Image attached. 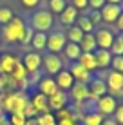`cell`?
I'll use <instances>...</instances> for the list:
<instances>
[{
    "label": "cell",
    "instance_id": "cell-1",
    "mask_svg": "<svg viewBox=\"0 0 123 125\" xmlns=\"http://www.w3.org/2000/svg\"><path fill=\"white\" fill-rule=\"evenodd\" d=\"M27 103H29V96L25 91L0 93V109L6 113V116L15 113H24Z\"/></svg>",
    "mask_w": 123,
    "mask_h": 125
},
{
    "label": "cell",
    "instance_id": "cell-2",
    "mask_svg": "<svg viewBox=\"0 0 123 125\" xmlns=\"http://www.w3.org/2000/svg\"><path fill=\"white\" fill-rule=\"evenodd\" d=\"M24 18H20V16H13L11 22L4 24V29L0 31V34L4 36V40L7 42V44H16V42L20 40V34H22L24 27H25Z\"/></svg>",
    "mask_w": 123,
    "mask_h": 125
},
{
    "label": "cell",
    "instance_id": "cell-3",
    "mask_svg": "<svg viewBox=\"0 0 123 125\" xmlns=\"http://www.w3.org/2000/svg\"><path fill=\"white\" fill-rule=\"evenodd\" d=\"M53 22H54L53 15H51L49 11L40 9V11H36V13H33V15H31L27 25H31L36 33H47L49 29L53 27Z\"/></svg>",
    "mask_w": 123,
    "mask_h": 125
},
{
    "label": "cell",
    "instance_id": "cell-4",
    "mask_svg": "<svg viewBox=\"0 0 123 125\" xmlns=\"http://www.w3.org/2000/svg\"><path fill=\"white\" fill-rule=\"evenodd\" d=\"M67 44V36L65 33L62 31H53L47 34V45H45V49L49 51L51 54H58L63 51V47Z\"/></svg>",
    "mask_w": 123,
    "mask_h": 125
},
{
    "label": "cell",
    "instance_id": "cell-5",
    "mask_svg": "<svg viewBox=\"0 0 123 125\" xmlns=\"http://www.w3.org/2000/svg\"><path fill=\"white\" fill-rule=\"evenodd\" d=\"M42 65H44L45 73H47L49 76H56L58 73L63 69V60L58 56V54L47 53L45 56H42Z\"/></svg>",
    "mask_w": 123,
    "mask_h": 125
},
{
    "label": "cell",
    "instance_id": "cell-6",
    "mask_svg": "<svg viewBox=\"0 0 123 125\" xmlns=\"http://www.w3.org/2000/svg\"><path fill=\"white\" fill-rule=\"evenodd\" d=\"M87 87H89V100L87 102H94L96 103L98 98L109 94L107 93V83H105V80H101V78H92L89 82Z\"/></svg>",
    "mask_w": 123,
    "mask_h": 125
},
{
    "label": "cell",
    "instance_id": "cell-7",
    "mask_svg": "<svg viewBox=\"0 0 123 125\" xmlns=\"http://www.w3.org/2000/svg\"><path fill=\"white\" fill-rule=\"evenodd\" d=\"M116 107H118L116 98L111 96V94H105V96H101V98L96 100V113H100L101 116H111V114H114Z\"/></svg>",
    "mask_w": 123,
    "mask_h": 125
},
{
    "label": "cell",
    "instance_id": "cell-8",
    "mask_svg": "<svg viewBox=\"0 0 123 125\" xmlns=\"http://www.w3.org/2000/svg\"><path fill=\"white\" fill-rule=\"evenodd\" d=\"M105 83H107V93H111V96L116 98L120 94V91L123 89V74L121 73H116V71H111L107 74Z\"/></svg>",
    "mask_w": 123,
    "mask_h": 125
},
{
    "label": "cell",
    "instance_id": "cell-9",
    "mask_svg": "<svg viewBox=\"0 0 123 125\" xmlns=\"http://www.w3.org/2000/svg\"><path fill=\"white\" fill-rule=\"evenodd\" d=\"M22 65L25 67V71L31 74V73H36L40 71V65H42V54L36 53V51H29V53L24 54V58L20 60Z\"/></svg>",
    "mask_w": 123,
    "mask_h": 125
},
{
    "label": "cell",
    "instance_id": "cell-10",
    "mask_svg": "<svg viewBox=\"0 0 123 125\" xmlns=\"http://www.w3.org/2000/svg\"><path fill=\"white\" fill-rule=\"evenodd\" d=\"M29 103L33 105V109L36 111V114H45V113H51L49 109V98L45 94L35 91L33 96H29Z\"/></svg>",
    "mask_w": 123,
    "mask_h": 125
},
{
    "label": "cell",
    "instance_id": "cell-11",
    "mask_svg": "<svg viewBox=\"0 0 123 125\" xmlns=\"http://www.w3.org/2000/svg\"><path fill=\"white\" fill-rule=\"evenodd\" d=\"M69 73L71 76L74 78V82H78V83H85L89 85V82L92 80V73H89L85 67H82L78 62H73L69 65Z\"/></svg>",
    "mask_w": 123,
    "mask_h": 125
},
{
    "label": "cell",
    "instance_id": "cell-12",
    "mask_svg": "<svg viewBox=\"0 0 123 125\" xmlns=\"http://www.w3.org/2000/svg\"><path fill=\"white\" fill-rule=\"evenodd\" d=\"M121 13H123V7L121 6H114V4H105V6L100 9L101 20L107 22V24H116V20L120 18Z\"/></svg>",
    "mask_w": 123,
    "mask_h": 125
},
{
    "label": "cell",
    "instance_id": "cell-13",
    "mask_svg": "<svg viewBox=\"0 0 123 125\" xmlns=\"http://www.w3.org/2000/svg\"><path fill=\"white\" fill-rule=\"evenodd\" d=\"M94 38H96V45H98V49H111L112 42H114V33L111 31V29H98V31L94 33Z\"/></svg>",
    "mask_w": 123,
    "mask_h": 125
},
{
    "label": "cell",
    "instance_id": "cell-14",
    "mask_svg": "<svg viewBox=\"0 0 123 125\" xmlns=\"http://www.w3.org/2000/svg\"><path fill=\"white\" fill-rule=\"evenodd\" d=\"M54 82H56V85H58V91H63V93L71 91V87L74 85V78L71 76L69 69H62V71L54 76Z\"/></svg>",
    "mask_w": 123,
    "mask_h": 125
},
{
    "label": "cell",
    "instance_id": "cell-15",
    "mask_svg": "<svg viewBox=\"0 0 123 125\" xmlns=\"http://www.w3.org/2000/svg\"><path fill=\"white\" fill-rule=\"evenodd\" d=\"M36 91L45 94V96L49 98V96H53V94L58 91V85H56V82H54L53 76H45V78H42L36 83Z\"/></svg>",
    "mask_w": 123,
    "mask_h": 125
},
{
    "label": "cell",
    "instance_id": "cell-16",
    "mask_svg": "<svg viewBox=\"0 0 123 125\" xmlns=\"http://www.w3.org/2000/svg\"><path fill=\"white\" fill-rule=\"evenodd\" d=\"M71 98L74 100V103H83L89 100V87L85 83H78V82H74V85L71 87Z\"/></svg>",
    "mask_w": 123,
    "mask_h": 125
},
{
    "label": "cell",
    "instance_id": "cell-17",
    "mask_svg": "<svg viewBox=\"0 0 123 125\" xmlns=\"http://www.w3.org/2000/svg\"><path fill=\"white\" fill-rule=\"evenodd\" d=\"M67 102H69V94L63 93V91H56L53 96H49V109H51V113L67 107Z\"/></svg>",
    "mask_w": 123,
    "mask_h": 125
},
{
    "label": "cell",
    "instance_id": "cell-18",
    "mask_svg": "<svg viewBox=\"0 0 123 125\" xmlns=\"http://www.w3.org/2000/svg\"><path fill=\"white\" fill-rule=\"evenodd\" d=\"M18 62L20 60L16 58L15 54H2V56H0V73H2V74H11Z\"/></svg>",
    "mask_w": 123,
    "mask_h": 125
},
{
    "label": "cell",
    "instance_id": "cell-19",
    "mask_svg": "<svg viewBox=\"0 0 123 125\" xmlns=\"http://www.w3.org/2000/svg\"><path fill=\"white\" fill-rule=\"evenodd\" d=\"M76 20H78V9L67 4V7L60 13V22L63 25H69V27H71V25L76 24Z\"/></svg>",
    "mask_w": 123,
    "mask_h": 125
},
{
    "label": "cell",
    "instance_id": "cell-20",
    "mask_svg": "<svg viewBox=\"0 0 123 125\" xmlns=\"http://www.w3.org/2000/svg\"><path fill=\"white\" fill-rule=\"evenodd\" d=\"M94 58H96V65H98V69L111 67V62H112L111 51H107V49H96L94 51Z\"/></svg>",
    "mask_w": 123,
    "mask_h": 125
},
{
    "label": "cell",
    "instance_id": "cell-21",
    "mask_svg": "<svg viewBox=\"0 0 123 125\" xmlns=\"http://www.w3.org/2000/svg\"><path fill=\"white\" fill-rule=\"evenodd\" d=\"M80 49H82V53H94L96 49H98V45H96V38H94V33H87L83 34L82 42H80Z\"/></svg>",
    "mask_w": 123,
    "mask_h": 125
},
{
    "label": "cell",
    "instance_id": "cell-22",
    "mask_svg": "<svg viewBox=\"0 0 123 125\" xmlns=\"http://www.w3.org/2000/svg\"><path fill=\"white\" fill-rule=\"evenodd\" d=\"M76 62H78L82 67H85L89 73H92V71H96V69H98V65H96V58H94V53H82Z\"/></svg>",
    "mask_w": 123,
    "mask_h": 125
},
{
    "label": "cell",
    "instance_id": "cell-23",
    "mask_svg": "<svg viewBox=\"0 0 123 125\" xmlns=\"http://www.w3.org/2000/svg\"><path fill=\"white\" fill-rule=\"evenodd\" d=\"M62 53L65 54V58H67V60H71V62H76V60L80 58V54H82V49H80V45H78V44L67 42Z\"/></svg>",
    "mask_w": 123,
    "mask_h": 125
},
{
    "label": "cell",
    "instance_id": "cell-24",
    "mask_svg": "<svg viewBox=\"0 0 123 125\" xmlns=\"http://www.w3.org/2000/svg\"><path fill=\"white\" fill-rule=\"evenodd\" d=\"M29 45H31L36 53L44 51L45 45H47V33H36V31H35V34H33V40H31V44H29Z\"/></svg>",
    "mask_w": 123,
    "mask_h": 125
},
{
    "label": "cell",
    "instance_id": "cell-25",
    "mask_svg": "<svg viewBox=\"0 0 123 125\" xmlns=\"http://www.w3.org/2000/svg\"><path fill=\"white\" fill-rule=\"evenodd\" d=\"M82 123L83 125H101L103 123V116L96 111H89L82 116Z\"/></svg>",
    "mask_w": 123,
    "mask_h": 125
},
{
    "label": "cell",
    "instance_id": "cell-26",
    "mask_svg": "<svg viewBox=\"0 0 123 125\" xmlns=\"http://www.w3.org/2000/svg\"><path fill=\"white\" fill-rule=\"evenodd\" d=\"M18 87L16 82L11 78V74H0V93H11Z\"/></svg>",
    "mask_w": 123,
    "mask_h": 125
},
{
    "label": "cell",
    "instance_id": "cell-27",
    "mask_svg": "<svg viewBox=\"0 0 123 125\" xmlns=\"http://www.w3.org/2000/svg\"><path fill=\"white\" fill-rule=\"evenodd\" d=\"M65 36H67V42H73V44H80L82 42V38H83V31L78 27V25H71L69 29H67V33H65Z\"/></svg>",
    "mask_w": 123,
    "mask_h": 125
},
{
    "label": "cell",
    "instance_id": "cell-28",
    "mask_svg": "<svg viewBox=\"0 0 123 125\" xmlns=\"http://www.w3.org/2000/svg\"><path fill=\"white\" fill-rule=\"evenodd\" d=\"M76 25H78V27L83 31V34L94 33V25H92V22L89 20V16H78V20H76Z\"/></svg>",
    "mask_w": 123,
    "mask_h": 125
},
{
    "label": "cell",
    "instance_id": "cell-29",
    "mask_svg": "<svg viewBox=\"0 0 123 125\" xmlns=\"http://www.w3.org/2000/svg\"><path fill=\"white\" fill-rule=\"evenodd\" d=\"M54 116H56V122H58V120H76V122H78V116H76L74 111L69 109V107H63V109L56 111Z\"/></svg>",
    "mask_w": 123,
    "mask_h": 125
},
{
    "label": "cell",
    "instance_id": "cell-30",
    "mask_svg": "<svg viewBox=\"0 0 123 125\" xmlns=\"http://www.w3.org/2000/svg\"><path fill=\"white\" fill-rule=\"evenodd\" d=\"M65 7H67V0H49V13L51 15H53V13L60 15Z\"/></svg>",
    "mask_w": 123,
    "mask_h": 125
},
{
    "label": "cell",
    "instance_id": "cell-31",
    "mask_svg": "<svg viewBox=\"0 0 123 125\" xmlns=\"http://www.w3.org/2000/svg\"><path fill=\"white\" fill-rule=\"evenodd\" d=\"M33 34H35V29H33L31 25H25L24 31H22V34H20L18 44H22V45H29V44H31V40H33Z\"/></svg>",
    "mask_w": 123,
    "mask_h": 125
},
{
    "label": "cell",
    "instance_id": "cell-32",
    "mask_svg": "<svg viewBox=\"0 0 123 125\" xmlns=\"http://www.w3.org/2000/svg\"><path fill=\"white\" fill-rule=\"evenodd\" d=\"M36 123L38 125H56V116H54L53 113L38 114L36 116Z\"/></svg>",
    "mask_w": 123,
    "mask_h": 125
},
{
    "label": "cell",
    "instance_id": "cell-33",
    "mask_svg": "<svg viewBox=\"0 0 123 125\" xmlns=\"http://www.w3.org/2000/svg\"><path fill=\"white\" fill-rule=\"evenodd\" d=\"M109 51H111L112 56H123V40L120 36L114 38V42H112V45H111Z\"/></svg>",
    "mask_w": 123,
    "mask_h": 125
},
{
    "label": "cell",
    "instance_id": "cell-34",
    "mask_svg": "<svg viewBox=\"0 0 123 125\" xmlns=\"http://www.w3.org/2000/svg\"><path fill=\"white\" fill-rule=\"evenodd\" d=\"M27 118L24 116V113H15V114H7V123L9 125H25Z\"/></svg>",
    "mask_w": 123,
    "mask_h": 125
},
{
    "label": "cell",
    "instance_id": "cell-35",
    "mask_svg": "<svg viewBox=\"0 0 123 125\" xmlns=\"http://www.w3.org/2000/svg\"><path fill=\"white\" fill-rule=\"evenodd\" d=\"M13 11L9 9V7H0V24H7L13 20Z\"/></svg>",
    "mask_w": 123,
    "mask_h": 125
},
{
    "label": "cell",
    "instance_id": "cell-36",
    "mask_svg": "<svg viewBox=\"0 0 123 125\" xmlns=\"http://www.w3.org/2000/svg\"><path fill=\"white\" fill-rule=\"evenodd\" d=\"M111 67H112V71L121 73V74H123V56H112Z\"/></svg>",
    "mask_w": 123,
    "mask_h": 125
},
{
    "label": "cell",
    "instance_id": "cell-37",
    "mask_svg": "<svg viewBox=\"0 0 123 125\" xmlns=\"http://www.w3.org/2000/svg\"><path fill=\"white\" fill-rule=\"evenodd\" d=\"M87 16H89V20L92 22V25H94V27H96L98 24H101V22H103V20H101V15H100V11H96V9H91V13H89Z\"/></svg>",
    "mask_w": 123,
    "mask_h": 125
},
{
    "label": "cell",
    "instance_id": "cell-38",
    "mask_svg": "<svg viewBox=\"0 0 123 125\" xmlns=\"http://www.w3.org/2000/svg\"><path fill=\"white\" fill-rule=\"evenodd\" d=\"M114 122L118 125H123V105H118L114 111Z\"/></svg>",
    "mask_w": 123,
    "mask_h": 125
},
{
    "label": "cell",
    "instance_id": "cell-39",
    "mask_svg": "<svg viewBox=\"0 0 123 125\" xmlns=\"http://www.w3.org/2000/svg\"><path fill=\"white\" fill-rule=\"evenodd\" d=\"M24 116H25V118H27V120H31V118H36V111L35 109H33V105H31V103H27V105H25V109H24Z\"/></svg>",
    "mask_w": 123,
    "mask_h": 125
},
{
    "label": "cell",
    "instance_id": "cell-40",
    "mask_svg": "<svg viewBox=\"0 0 123 125\" xmlns=\"http://www.w3.org/2000/svg\"><path fill=\"white\" fill-rule=\"evenodd\" d=\"M40 80H42V73H40V71H36V73H31V74L27 76V82H29L31 85H36Z\"/></svg>",
    "mask_w": 123,
    "mask_h": 125
},
{
    "label": "cell",
    "instance_id": "cell-41",
    "mask_svg": "<svg viewBox=\"0 0 123 125\" xmlns=\"http://www.w3.org/2000/svg\"><path fill=\"white\" fill-rule=\"evenodd\" d=\"M89 2V7L91 9H96V11H100L101 7L105 6V0H87Z\"/></svg>",
    "mask_w": 123,
    "mask_h": 125
},
{
    "label": "cell",
    "instance_id": "cell-42",
    "mask_svg": "<svg viewBox=\"0 0 123 125\" xmlns=\"http://www.w3.org/2000/svg\"><path fill=\"white\" fill-rule=\"evenodd\" d=\"M71 6H73V7H76V9H87V7H89V2H87V0H73V4H71Z\"/></svg>",
    "mask_w": 123,
    "mask_h": 125
},
{
    "label": "cell",
    "instance_id": "cell-43",
    "mask_svg": "<svg viewBox=\"0 0 123 125\" xmlns=\"http://www.w3.org/2000/svg\"><path fill=\"white\" fill-rule=\"evenodd\" d=\"M20 4H22L25 9H33V7H36L40 4V0H20Z\"/></svg>",
    "mask_w": 123,
    "mask_h": 125
},
{
    "label": "cell",
    "instance_id": "cell-44",
    "mask_svg": "<svg viewBox=\"0 0 123 125\" xmlns=\"http://www.w3.org/2000/svg\"><path fill=\"white\" fill-rule=\"evenodd\" d=\"M56 125H78L76 120H58Z\"/></svg>",
    "mask_w": 123,
    "mask_h": 125
},
{
    "label": "cell",
    "instance_id": "cell-45",
    "mask_svg": "<svg viewBox=\"0 0 123 125\" xmlns=\"http://www.w3.org/2000/svg\"><path fill=\"white\" fill-rule=\"evenodd\" d=\"M116 25H118V29H120V33H123V13L120 15V18L116 20Z\"/></svg>",
    "mask_w": 123,
    "mask_h": 125
},
{
    "label": "cell",
    "instance_id": "cell-46",
    "mask_svg": "<svg viewBox=\"0 0 123 125\" xmlns=\"http://www.w3.org/2000/svg\"><path fill=\"white\" fill-rule=\"evenodd\" d=\"M101 125H118V123L114 122L112 118H107V120H103V123H101Z\"/></svg>",
    "mask_w": 123,
    "mask_h": 125
},
{
    "label": "cell",
    "instance_id": "cell-47",
    "mask_svg": "<svg viewBox=\"0 0 123 125\" xmlns=\"http://www.w3.org/2000/svg\"><path fill=\"white\" fill-rule=\"evenodd\" d=\"M123 0H105V4H114V6H121Z\"/></svg>",
    "mask_w": 123,
    "mask_h": 125
},
{
    "label": "cell",
    "instance_id": "cell-48",
    "mask_svg": "<svg viewBox=\"0 0 123 125\" xmlns=\"http://www.w3.org/2000/svg\"><path fill=\"white\" fill-rule=\"evenodd\" d=\"M25 125H38V123H36V118H31V120H27V122H25Z\"/></svg>",
    "mask_w": 123,
    "mask_h": 125
},
{
    "label": "cell",
    "instance_id": "cell-49",
    "mask_svg": "<svg viewBox=\"0 0 123 125\" xmlns=\"http://www.w3.org/2000/svg\"><path fill=\"white\" fill-rule=\"evenodd\" d=\"M6 118H7V116H6V113H4V111L0 109V122H2V120H6Z\"/></svg>",
    "mask_w": 123,
    "mask_h": 125
},
{
    "label": "cell",
    "instance_id": "cell-50",
    "mask_svg": "<svg viewBox=\"0 0 123 125\" xmlns=\"http://www.w3.org/2000/svg\"><path fill=\"white\" fill-rule=\"evenodd\" d=\"M0 125H9V123H7V118H6V120H2V122H0Z\"/></svg>",
    "mask_w": 123,
    "mask_h": 125
},
{
    "label": "cell",
    "instance_id": "cell-51",
    "mask_svg": "<svg viewBox=\"0 0 123 125\" xmlns=\"http://www.w3.org/2000/svg\"><path fill=\"white\" fill-rule=\"evenodd\" d=\"M118 96H123V89H121V91H120V94H118Z\"/></svg>",
    "mask_w": 123,
    "mask_h": 125
},
{
    "label": "cell",
    "instance_id": "cell-52",
    "mask_svg": "<svg viewBox=\"0 0 123 125\" xmlns=\"http://www.w3.org/2000/svg\"><path fill=\"white\" fill-rule=\"evenodd\" d=\"M118 36H120V38H121V40H123V33H120V34H118Z\"/></svg>",
    "mask_w": 123,
    "mask_h": 125
},
{
    "label": "cell",
    "instance_id": "cell-53",
    "mask_svg": "<svg viewBox=\"0 0 123 125\" xmlns=\"http://www.w3.org/2000/svg\"><path fill=\"white\" fill-rule=\"evenodd\" d=\"M0 42H2V34H0Z\"/></svg>",
    "mask_w": 123,
    "mask_h": 125
},
{
    "label": "cell",
    "instance_id": "cell-54",
    "mask_svg": "<svg viewBox=\"0 0 123 125\" xmlns=\"http://www.w3.org/2000/svg\"><path fill=\"white\" fill-rule=\"evenodd\" d=\"M0 74H2V73H0Z\"/></svg>",
    "mask_w": 123,
    "mask_h": 125
}]
</instances>
